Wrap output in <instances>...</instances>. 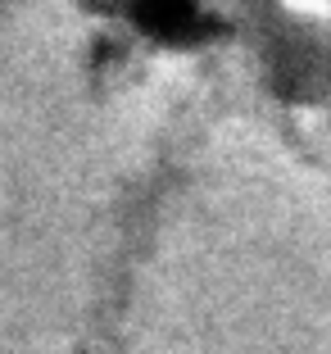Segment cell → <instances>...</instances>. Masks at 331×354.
I'll use <instances>...</instances> for the list:
<instances>
[{
	"label": "cell",
	"mask_w": 331,
	"mask_h": 354,
	"mask_svg": "<svg viewBox=\"0 0 331 354\" xmlns=\"http://www.w3.org/2000/svg\"><path fill=\"white\" fill-rule=\"evenodd\" d=\"M259 77L290 104H331V19L272 14L259 37Z\"/></svg>",
	"instance_id": "cell-1"
}]
</instances>
